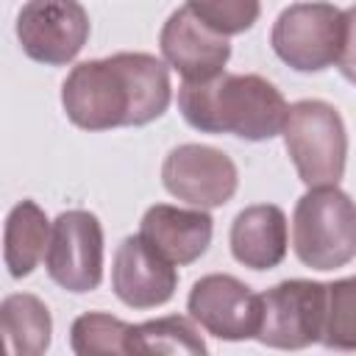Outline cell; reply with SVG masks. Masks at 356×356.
Returning <instances> with one entry per match:
<instances>
[{"mask_svg": "<svg viewBox=\"0 0 356 356\" xmlns=\"http://www.w3.org/2000/svg\"><path fill=\"white\" fill-rule=\"evenodd\" d=\"M170 67L150 53L81 61L61 83L64 114L83 131L147 125L170 108Z\"/></svg>", "mask_w": 356, "mask_h": 356, "instance_id": "cell-1", "label": "cell"}, {"mask_svg": "<svg viewBox=\"0 0 356 356\" xmlns=\"http://www.w3.org/2000/svg\"><path fill=\"white\" fill-rule=\"evenodd\" d=\"M178 108L195 131L231 134L248 142L278 136L289 114L284 95L253 72H220L209 81H184Z\"/></svg>", "mask_w": 356, "mask_h": 356, "instance_id": "cell-2", "label": "cell"}, {"mask_svg": "<svg viewBox=\"0 0 356 356\" xmlns=\"http://www.w3.org/2000/svg\"><path fill=\"white\" fill-rule=\"evenodd\" d=\"M292 248L312 270H337L356 259V200L331 186H309L295 203Z\"/></svg>", "mask_w": 356, "mask_h": 356, "instance_id": "cell-3", "label": "cell"}, {"mask_svg": "<svg viewBox=\"0 0 356 356\" xmlns=\"http://www.w3.org/2000/svg\"><path fill=\"white\" fill-rule=\"evenodd\" d=\"M281 136L298 178L306 186H331L342 181L348 161V131L331 103H292Z\"/></svg>", "mask_w": 356, "mask_h": 356, "instance_id": "cell-4", "label": "cell"}, {"mask_svg": "<svg viewBox=\"0 0 356 356\" xmlns=\"http://www.w3.org/2000/svg\"><path fill=\"white\" fill-rule=\"evenodd\" d=\"M345 36V11L331 3H295L270 31L275 56L295 72H323L337 64Z\"/></svg>", "mask_w": 356, "mask_h": 356, "instance_id": "cell-5", "label": "cell"}, {"mask_svg": "<svg viewBox=\"0 0 356 356\" xmlns=\"http://www.w3.org/2000/svg\"><path fill=\"white\" fill-rule=\"evenodd\" d=\"M328 284L289 278L261 292V323L256 339L278 350H303L323 337Z\"/></svg>", "mask_w": 356, "mask_h": 356, "instance_id": "cell-6", "label": "cell"}, {"mask_svg": "<svg viewBox=\"0 0 356 356\" xmlns=\"http://www.w3.org/2000/svg\"><path fill=\"white\" fill-rule=\"evenodd\" d=\"M44 267L53 284L83 295L103 281V225L86 209L61 211L53 220Z\"/></svg>", "mask_w": 356, "mask_h": 356, "instance_id": "cell-7", "label": "cell"}, {"mask_svg": "<svg viewBox=\"0 0 356 356\" xmlns=\"http://www.w3.org/2000/svg\"><path fill=\"white\" fill-rule=\"evenodd\" d=\"M89 14L78 0H28L17 14V39L44 67L70 64L89 42Z\"/></svg>", "mask_w": 356, "mask_h": 356, "instance_id": "cell-8", "label": "cell"}, {"mask_svg": "<svg viewBox=\"0 0 356 356\" xmlns=\"http://www.w3.org/2000/svg\"><path fill=\"white\" fill-rule=\"evenodd\" d=\"M161 184L172 197L189 206L217 209L234 197L239 172L228 153L211 145L186 142L167 153L161 164Z\"/></svg>", "mask_w": 356, "mask_h": 356, "instance_id": "cell-9", "label": "cell"}, {"mask_svg": "<svg viewBox=\"0 0 356 356\" xmlns=\"http://www.w3.org/2000/svg\"><path fill=\"white\" fill-rule=\"evenodd\" d=\"M186 312L206 334L225 342H242L259 334L261 295L236 275L209 273L192 284Z\"/></svg>", "mask_w": 356, "mask_h": 356, "instance_id": "cell-10", "label": "cell"}, {"mask_svg": "<svg viewBox=\"0 0 356 356\" xmlns=\"http://www.w3.org/2000/svg\"><path fill=\"white\" fill-rule=\"evenodd\" d=\"M178 286V270L142 234L125 236L111 261V289L128 309L164 306Z\"/></svg>", "mask_w": 356, "mask_h": 356, "instance_id": "cell-11", "label": "cell"}, {"mask_svg": "<svg viewBox=\"0 0 356 356\" xmlns=\"http://www.w3.org/2000/svg\"><path fill=\"white\" fill-rule=\"evenodd\" d=\"M159 47L184 81H209L220 75L231 58L228 36L209 28L189 6L175 8L159 33Z\"/></svg>", "mask_w": 356, "mask_h": 356, "instance_id": "cell-12", "label": "cell"}, {"mask_svg": "<svg viewBox=\"0 0 356 356\" xmlns=\"http://www.w3.org/2000/svg\"><path fill=\"white\" fill-rule=\"evenodd\" d=\"M139 234L175 267L197 261L214 234V220L206 209H181L170 203H156L142 214Z\"/></svg>", "mask_w": 356, "mask_h": 356, "instance_id": "cell-13", "label": "cell"}, {"mask_svg": "<svg viewBox=\"0 0 356 356\" xmlns=\"http://www.w3.org/2000/svg\"><path fill=\"white\" fill-rule=\"evenodd\" d=\"M231 253L250 270H273L284 261L289 234L286 214L275 203H256L242 209L231 222Z\"/></svg>", "mask_w": 356, "mask_h": 356, "instance_id": "cell-14", "label": "cell"}, {"mask_svg": "<svg viewBox=\"0 0 356 356\" xmlns=\"http://www.w3.org/2000/svg\"><path fill=\"white\" fill-rule=\"evenodd\" d=\"M50 220L33 200H19L3 228V261L11 278H25L36 270V264L47 253L50 242Z\"/></svg>", "mask_w": 356, "mask_h": 356, "instance_id": "cell-15", "label": "cell"}, {"mask_svg": "<svg viewBox=\"0 0 356 356\" xmlns=\"http://www.w3.org/2000/svg\"><path fill=\"white\" fill-rule=\"evenodd\" d=\"M0 325L14 356H42L50 348L53 317L44 300L31 292H14L0 303Z\"/></svg>", "mask_w": 356, "mask_h": 356, "instance_id": "cell-16", "label": "cell"}, {"mask_svg": "<svg viewBox=\"0 0 356 356\" xmlns=\"http://www.w3.org/2000/svg\"><path fill=\"white\" fill-rule=\"evenodd\" d=\"M131 353H186V356H203L209 353L203 337L192 325L189 317L170 314L159 320H147L131 328L128 339Z\"/></svg>", "mask_w": 356, "mask_h": 356, "instance_id": "cell-17", "label": "cell"}, {"mask_svg": "<svg viewBox=\"0 0 356 356\" xmlns=\"http://www.w3.org/2000/svg\"><path fill=\"white\" fill-rule=\"evenodd\" d=\"M131 323L111 317L106 312H86L72 320L70 328V348L78 356H95V353H131Z\"/></svg>", "mask_w": 356, "mask_h": 356, "instance_id": "cell-18", "label": "cell"}, {"mask_svg": "<svg viewBox=\"0 0 356 356\" xmlns=\"http://www.w3.org/2000/svg\"><path fill=\"white\" fill-rule=\"evenodd\" d=\"M320 342L331 350H356V275L328 284V306Z\"/></svg>", "mask_w": 356, "mask_h": 356, "instance_id": "cell-19", "label": "cell"}, {"mask_svg": "<svg viewBox=\"0 0 356 356\" xmlns=\"http://www.w3.org/2000/svg\"><path fill=\"white\" fill-rule=\"evenodd\" d=\"M186 6L222 36L250 31L261 14V0H186Z\"/></svg>", "mask_w": 356, "mask_h": 356, "instance_id": "cell-20", "label": "cell"}, {"mask_svg": "<svg viewBox=\"0 0 356 356\" xmlns=\"http://www.w3.org/2000/svg\"><path fill=\"white\" fill-rule=\"evenodd\" d=\"M337 70L342 72L345 81H350L356 86V6L345 8V36H342Z\"/></svg>", "mask_w": 356, "mask_h": 356, "instance_id": "cell-21", "label": "cell"}]
</instances>
